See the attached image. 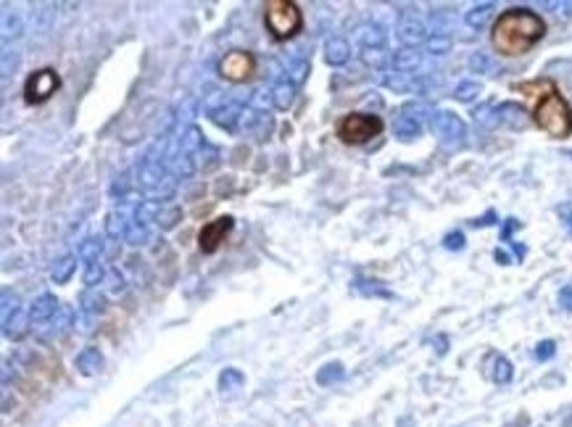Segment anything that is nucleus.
<instances>
[{
    "label": "nucleus",
    "instance_id": "obj_1",
    "mask_svg": "<svg viewBox=\"0 0 572 427\" xmlns=\"http://www.w3.org/2000/svg\"><path fill=\"white\" fill-rule=\"evenodd\" d=\"M543 34H546V21L535 11L507 8L493 24L490 42L501 56H520L530 51L535 42H541Z\"/></svg>",
    "mask_w": 572,
    "mask_h": 427
},
{
    "label": "nucleus",
    "instance_id": "obj_2",
    "mask_svg": "<svg viewBox=\"0 0 572 427\" xmlns=\"http://www.w3.org/2000/svg\"><path fill=\"white\" fill-rule=\"evenodd\" d=\"M533 122L552 137L572 135V108L562 95L557 93L554 82L546 84V90H543L541 98H538L535 111H533Z\"/></svg>",
    "mask_w": 572,
    "mask_h": 427
},
{
    "label": "nucleus",
    "instance_id": "obj_3",
    "mask_svg": "<svg viewBox=\"0 0 572 427\" xmlns=\"http://www.w3.org/2000/svg\"><path fill=\"white\" fill-rule=\"evenodd\" d=\"M174 179L177 177L172 174L167 161L158 158L153 151L143 158V164L137 169V188L148 193V196H153V198H172L174 196V185H177Z\"/></svg>",
    "mask_w": 572,
    "mask_h": 427
},
{
    "label": "nucleus",
    "instance_id": "obj_4",
    "mask_svg": "<svg viewBox=\"0 0 572 427\" xmlns=\"http://www.w3.org/2000/svg\"><path fill=\"white\" fill-rule=\"evenodd\" d=\"M264 24L274 40H288L303 27V13L293 0H269L264 6Z\"/></svg>",
    "mask_w": 572,
    "mask_h": 427
},
{
    "label": "nucleus",
    "instance_id": "obj_5",
    "mask_svg": "<svg viewBox=\"0 0 572 427\" xmlns=\"http://www.w3.org/2000/svg\"><path fill=\"white\" fill-rule=\"evenodd\" d=\"M383 132V119L377 114H364V111H354V114H345L343 119H338L335 125V135L341 137L348 146H362L369 143L372 137H377Z\"/></svg>",
    "mask_w": 572,
    "mask_h": 427
},
{
    "label": "nucleus",
    "instance_id": "obj_6",
    "mask_svg": "<svg viewBox=\"0 0 572 427\" xmlns=\"http://www.w3.org/2000/svg\"><path fill=\"white\" fill-rule=\"evenodd\" d=\"M436 111H430V106L422 103V101H409L406 106H401V111L395 116L393 132L401 143H412L414 137H419L422 127H425V119L433 116Z\"/></svg>",
    "mask_w": 572,
    "mask_h": 427
},
{
    "label": "nucleus",
    "instance_id": "obj_7",
    "mask_svg": "<svg viewBox=\"0 0 572 427\" xmlns=\"http://www.w3.org/2000/svg\"><path fill=\"white\" fill-rule=\"evenodd\" d=\"M430 127L438 135V140L446 146H462L467 140V125L454 111H436L430 116Z\"/></svg>",
    "mask_w": 572,
    "mask_h": 427
},
{
    "label": "nucleus",
    "instance_id": "obj_8",
    "mask_svg": "<svg viewBox=\"0 0 572 427\" xmlns=\"http://www.w3.org/2000/svg\"><path fill=\"white\" fill-rule=\"evenodd\" d=\"M58 84H61V79H58V74L53 72V69H40V72L30 74V79L24 84V101L32 106L45 103L58 90Z\"/></svg>",
    "mask_w": 572,
    "mask_h": 427
},
{
    "label": "nucleus",
    "instance_id": "obj_9",
    "mask_svg": "<svg viewBox=\"0 0 572 427\" xmlns=\"http://www.w3.org/2000/svg\"><path fill=\"white\" fill-rule=\"evenodd\" d=\"M256 72V58L248 51H229L219 61V74L229 82H246Z\"/></svg>",
    "mask_w": 572,
    "mask_h": 427
},
{
    "label": "nucleus",
    "instance_id": "obj_10",
    "mask_svg": "<svg viewBox=\"0 0 572 427\" xmlns=\"http://www.w3.org/2000/svg\"><path fill=\"white\" fill-rule=\"evenodd\" d=\"M395 37L404 42V48H419V45H427V40H430V27H427V21L422 16L409 11L398 21Z\"/></svg>",
    "mask_w": 572,
    "mask_h": 427
},
{
    "label": "nucleus",
    "instance_id": "obj_11",
    "mask_svg": "<svg viewBox=\"0 0 572 427\" xmlns=\"http://www.w3.org/2000/svg\"><path fill=\"white\" fill-rule=\"evenodd\" d=\"M390 66H393V74H401V77H425L427 74V58L422 51L417 48H401L390 56Z\"/></svg>",
    "mask_w": 572,
    "mask_h": 427
},
{
    "label": "nucleus",
    "instance_id": "obj_12",
    "mask_svg": "<svg viewBox=\"0 0 572 427\" xmlns=\"http://www.w3.org/2000/svg\"><path fill=\"white\" fill-rule=\"evenodd\" d=\"M232 227H235V219L232 217H217V219H211L208 224H203L201 232H198V246H201V250H203V253H214V250L222 246V240L227 238V232Z\"/></svg>",
    "mask_w": 572,
    "mask_h": 427
},
{
    "label": "nucleus",
    "instance_id": "obj_13",
    "mask_svg": "<svg viewBox=\"0 0 572 427\" xmlns=\"http://www.w3.org/2000/svg\"><path fill=\"white\" fill-rule=\"evenodd\" d=\"M208 119H211L217 127H222L224 132H238L240 119H243V106L235 103V101H227L224 106H219L217 111H211Z\"/></svg>",
    "mask_w": 572,
    "mask_h": 427
},
{
    "label": "nucleus",
    "instance_id": "obj_14",
    "mask_svg": "<svg viewBox=\"0 0 572 427\" xmlns=\"http://www.w3.org/2000/svg\"><path fill=\"white\" fill-rule=\"evenodd\" d=\"M58 309H61V301H58L56 295H51V293H42V295H37V298L32 301V306H30L32 324L37 327V324L51 322L53 317L58 314Z\"/></svg>",
    "mask_w": 572,
    "mask_h": 427
},
{
    "label": "nucleus",
    "instance_id": "obj_15",
    "mask_svg": "<svg viewBox=\"0 0 572 427\" xmlns=\"http://www.w3.org/2000/svg\"><path fill=\"white\" fill-rule=\"evenodd\" d=\"M30 330H32V317L30 312H24V309H16L8 319H3V335H6L8 340H13V343L24 340V338L30 335Z\"/></svg>",
    "mask_w": 572,
    "mask_h": 427
},
{
    "label": "nucleus",
    "instance_id": "obj_16",
    "mask_svg": "<svg viewBox=\"0 0 572 427\" xmlns=\"http://www.w3.org/2000/svg\"><path fill=\"white\" fill-rule=\"evenodd\" d=\"M74 367L80 369V375L84 377H93L101 372V367H103V354L95 348V345H87V348H82L80 354H77V359H74Z\"/></svg>",
    "mask_w": 572,
    "mask_h": 427
},
{
    "label": "nucleus",
    "instance_id": "obj_17",
    "mask_svg": "<svg viewBox=\"0 0 572 427\" xmlns=\"http://www.w3.org/2000/svg\"><path fill=\"white\" fill-rule=\"evenodd\" d=\"M351 58V42L345 37H330L324 45V61L330 66H343Z\"/></svg>",
    "mask_w": 572,
    "mask_h": 427
},
{
    "label": "nucleus",
    "instance_id": "obj_18",
    "mask_svg": "<svg viewBox=\"0 0 572 427\" xmlns=\"http://www.w3.org/2000/svg\"><path fill=\"white\" fill-rule=\"evenodd\" d=\"M499 125L509 127V129H522V127H528V111L520 103H501Z\"/></svg>",
    "mask_w": 572,
    "mask_h": 427
},
{
    "label": "nucleus",
    "instance_id": "obj_19",
    "mask_svg": "<svg viewBox=\"0 0 572 427\" xmlns=\"http://www.w3.org/2000/svg\"><path fill=\"white\" fill-rule=\"evenodd\" d=\"M129 224H132V219H127L125 211H111L108 214V219H106V235L111 240H127V232H129Z\"/></svg>",
    "mask_w": 572,
    "mask_h": 427
},
{
    "label": "nucleus",
    "instance_id": "obj_20",
    "mask_svg": "<svg viewBox=\"0 0 572 427\" xmlns=\"http://www.w3.org/2000/svg\"><path fill=\"white\" fill-rule=\"evenodd\" d=\"M493 11H496L493 3H478V6H472V8L464 13V24H467L469 30H483V27L493 19Z\"/></svg>",
    "mask_w": 572,
    "mask_h": 427
},
{
    "label": "nucleus",
    "instance_id": "obj_21",
    "mask_svg": "<svg viewBox=\"0 0 572 427\" xmlns=\"http://www.w3.org/2000/svg\"><path fill=\"white\" fill-rule=\"evenodd\" d=\"M272 101H274V108L280 111H288L295 101V84L288 82V79H280V82L272 84Z\"/></svg>",
    "mask_w": 572,
    "mask_h": 427
},
{
    "label": "nucleus",
    "instance_id": "obj_22",
    "mask_svg": "<svg viewBox=\"0 0 572 427\" xmlns=\"http://www.w3.org/2000/svg\"><path fill=\"white\" fill-rule=\"evenodd\" d=\"M103 306H106V298L98 293V288H84V291L80 293V306H77V312L98 317V314L103 312Z\"/></svg>",
    "mask_w": 572,
    "mask_h": 427
},
{
    "label": "nucleus",
    "instance_id": "obj_23",
    "mask_svg": "<svg viewBox=\"0 0 572 427\" xmlns=\"http://www.w3.org/2000/svg\"><path fill=\"white\" fill-rule=\"evenodd\" d=\"M359 42H362V48H385V30L380 27V24H362L359 27Z\"/></svg>",
    "mask_w": 572,
    "mask_h": 427
},
{
    "label": "nucleus",
    "instance_id": "obj_24",
    "mask_svg": "<svg viewBox=\"0 0 572 427\" xmlns=\"http://www.w3.org/2000/svg\"><path fill=\"white\" fill-rule=\"evenodd\" d=\"M101 253H103V240L95 238V235L84 238L82 243H80V248H77V256H80L84 264H95V261H101Z\"/></svg>",
    "mask_w": 572,
    "mask_h": 427
},
{
    "label": "nucleus",
    "instance_id": "obj_25",
    "mask_svg": "<svg viewBox=\"0 0 572 427\" xmlns=\"http://www.w3.org/2000/svg\"><path fill=\"white\" fill-rule=\"evenodd\" d=\"M74 269H77V256H63V259H58L53 264L51 280L56 282V285H63V282L72 280Z\"/></svg>",
    "mask_w": 572,
    "mask_h": 427
},
{
    "label": "nucleus",
    "instance_id": "obj_26",
    "mask_svg": "<svg viewBox=\"0 0 572 427\" xmlns=\"http://www.w3.org/2000/svg\"><path fill=\"white\" fill-rule=\"evenodd\" d=\"M161 200H143V203H137L135 209V222L137 224H146V227H151L153 222L158 219V211H161Z\"/></svg>",
    "mask_w": 572,
    "mask_h": 427
},
{
    "label": "nucleus",
    "instance_id": "obj_27",
    "mask_svg": "<svg viewBox=\"0 0 572 427\" xmlns=\"http://www.w3.org/2000/svg\"><path fill=\"white\" fill-rule=\"evenodd\" d=\"M362 61L372 69H385L390 63V56H388V48H362Z\"/></svg>",
    "mask_w": 572,
    "mask_h": 427
},
{
    "label": "nucleus",
    "instance_id": "obj_28",
    "mask_svg": "<svg viewBox=\"0 0 572 427\" xmlns=\"http://www.w3.org/2000/svg\"><path fill=\"white\" fill-rule=\"evenodd\" d=\"M354 291L362 293V295H375V298H390V295H393V293L388 291V288H383L377 280H364V277L354 280Z\"/></svg>",
    "mask_w": 572,
    "mask_h": 427
},
{
    "label": "nucleus",
    "instance_id": "obj_29",
    "mask_svg": "<svg viewBox=\"0 0 572 427\" xmlns=\"http://www.w3.org/2000/svg\"><path fill=\"white\" fill-rule=\"evenodd\" d=\"M243 383H246V377H243V372L235 369V367H227V369L219 375V388H222V393H232V390L243 388Z\"/></svg>",
    "mask_w": 572,
    "mask_h": 427
},
{
    "label": "nucleus",
    "instance_id": "obj_30",
    "mask_svg": "<svg viewBox=\"0 0 572 427\" xmlns=\"http://www.w3.org/2000/svg\"><path fill=\"white\" fill-rule=\"evenodd\" d=\"M472 116H475V122H478L480 127H496L499 125V106H493V103H483V106H478L475 111H472Z\"/></svg>",
    "mask_w": 572,
    "mask_h": 427
},
{
    "label": "nucleus",
    "instance_id": "obj_31",
    "mask_svg": "<svg viewBox=\"0 0 572 427\" xmlns=\"http://www.w3.org/2000/svg\"><path fill=\"white\" fill-rule=\"evenodd\" d=\"M179 219H182V211H179V206H174V203H164V206H161V211H158L156 224L161 229H172V227H177Z\"/></svg>",
    "mask_w": 572,
    "mask_h": 427
},
{
    "label": "nucleus",
    "instance_id": "obj_32",
    "mask_svg": "<svg viewBox=\"0 0 572 427\" xmlns=\"http://www.w3.org/2000/svg\"><path fill=\"white\" fill-rule=\"evenodd\" d=\"M451 34H440V32H430V40H427V53L430 56H446L451 51Z\"/></svg>",
    "mask_w": 572,
    "mask_h": 427
},
{
    "label": "nucleus",
    "instance_id": "obj_33",
    "mask_svg": "<svg viewBox=\"0 0 572 427\" xmlns=\"http://www.w3.org/2000/svg\"><path fill=\"white\" fill-rule=\"evenodd\" d=\"M345 375V369L341 362H330V364H324L319 372H317V383L319 385H333V383H338L341 377Z\"/></svg>",
    "mask_w": 572,
    "mask_h": 427
},
{
    "label": "nucleus",
    "instance_id": "obj_34",
    "mask_svg": "<svg viewBox=\"0 0 572 427\" xmlns=\"http://www.w3.org/2000/svg\"><path fill=\"white\" fill-rule=\"evenodd\" d=\"M248 106L253 111H259V114H267V108L274 106V101H272V87H256V90L250 93Z\"/></svg>",
    "mask_w": 572,
    "mask_h": 427
},
{
    "label": "nucleus",
    "instance_id": "obj_35",
    "mask_svg": "<svg viewBox=\"0 0 572 427\" xmlns=\"http://www.w3.org/2000/svg\"><path fill=\"white\" fill-rule=\"evenodd\" d=\"M288 82L298 84L306 79V74H309V58H303V56H298V58H293L291 63H288Z\"/></svg>",
    "mask_w": 572,
    "mask_h": 427
},
{
    "label": "nucleus",
    "instance_id": "obj_36",
    "mask_svg": "<svg viewBox=\"0 0 572 427\" xmlns=\"http://www.w3.org/2000/svg\"><path fill=\"white\" fill-rule=\"evenodd\" d=\"M19 34H21V16L6 11V13H3V42L8 45L11 37H19Z\"/></svg>",
    "mask_w": 572,
    "mask_h": 427
},
{
    "label": "nucleus",
    "instance_id": "obj_37",
    "mask_svg": "<svg viewBox=\"0 0 572 427\" xmlns=\"http://www.w3.org/2000/svg\"><path fill=\"white\" fill-rule=\"evenodd\" d=\"M82 280L87 288H98L101 282H106V269L101 261H95V264H84V272H82Z\"/></svg>",
    "mask_w": 572,
    "mask_h": 427
},
{
    "label": "nucleus",
    "instance_id": "obj_38",
    "mask_svg": "<svg viewBox=\"0 0 572 427\" xmlns=\"http://www.w3.org/2000/svg\"><path fill=\"white\" fill-rule=\"evenodd\" d=\"M490 377L499 383V385H504V383H509L511 380V364L509 359H504V356H493V369H490Z\"/></svg>",
    "mask_w": 572,
    "mask_h": 427
},
{
    "label": "nucleus",
    "instance_id": "obj_39",
    "mask_svg": "<svg viewBox=\"0 0 572 427\" xmlns=\"http://www.w3.org/2000/svg\"><path fill=\"white\" fill-rule=\"evenodd\" d=\"M151 227H146V224H137L135 219H132V224H129V232H127V243H132V246H146V243H151Z\"/></svg>",
    "mask_w": 572,
    "mask_h": 427
},
{
    "label": "nucleus",
    "instance_id": "obj_40",
    "mask_svg": "<svg viewBox=\"0 0 572 427\" xmlns=\"http://www.w3.org/2000/svg\"><path fill=\"white\" fill-rule=\"evenodd\" d=\"M480 93H483L480 82H472V79H467V82H459L457 90H454L457 101H462V103H469V101H475Z\"/></svg>",
    "mask_w": 572,
    "mask_h": 427
},
{
    "label": "nucleus",
    "instance_id": "obj_41",
    "mask_svg": "<svg viewBox=\"0 0 572 427\" xmlns=\"http://www.w3.org/2000/svg\"><path fill=\"white\" fill-rule=\"evenodd\" d=\"M469 69L478 74H493L496 72V63H493V58L490 56H485V53H472V58H469Z\"/></svg>",
    "mask_w": 572,
    "mask_h": 427
},
{
    "label": "nucleus",
    "instance_id": "obj_42",
    "mask_svg": "<svg viewBox=\"0 0 572 427\" xmlns=\"http://www.w3.org/2000/svg\"><path fill=\"white\" fill-rule=\"evenodd\" d=\"M95 322H98V317H93V314L77 312V319H74V330H77L80 335H90L95 330Z\"/></svg>",
    "mask_w": 572,
    "mask_h": 427
},
{
    "label": "nucleus",
    "instance_id": "obj_43",
    "mask_svg": "<svg viewBox=\"0 0 572 427\" xmlns=\"http://www.w3.org/2000/svg\"><path fill=\"white\" fill-rule=\"evenodd\" d=\"M16 309H19V295L11 293V288H3V319H8Z\"/></svg>",
    "mask_w": 572,
    "mask_h": 427
},
{
    "label": "nucleus",
    "instance_id": "obj_44",
    "mask_svg": "<svg viewBox=\"0 0 572 427\" xmlns=\"http://www.w3.org/2000/svg\"><path fill=\"white\" fill-rule=\"evenodd\" d=\"M443 246H446L448 250H462L464 248V235H462V232H448Z\"/></svg>",
    "mask_w": 572,
    "mask_h": 427
},
{
    "label": "nucleus",
    "instance_id": "obj_45",
    "mask_svg": "<svg viewBox=\"0 0 572 427\" xmlns=\"http://www.w3.org/2000/svg\"><path fill=\"white\" fill-rule=\"evenodd\" d=\"M106 280H108V288H111V293H122L125 291V277L119 274V272H111V274H106Z\"/></svg>",
    "mask_w": 572,
    "mask_h": 427
},
{
    "label": "nucleus",
    "instance_id": "obj_46",
    "mask_svg": "<svg viewBox=\"0 0 572 427\" xmlns=\"http://www.w3.org/2000/svg\"><path fill=\"white\" fill-rule=\"evenodd\" d=\"M554 340H543V343H538V348H535V356L541 359V362H546V359H552L554 356Z\"/></svg>",
    "mask_w": 572,
    "mask_h": 427
},
{
    "label": "nucleus",
    "instance_id": "obj_47",
    "mask_svg": "<svg viewBox=\"0 0 572 427\" xmlns=\"http://www.w3.org/2000/svg\"><path fill=\"white\" fill-rule=\"evenodd\" d=\"M559 306L564 312H572V288H562L559 291Z\"/></svg>",
    "mask_w": 572,
    "mask_h": 427
},
{
    "label": "nucleus",
    "instance_id": "obj_48",
    "mask_svg": "<svg viewBox=\"0 0 572 427\" xmlns=\"http://www.w3.org/2000/svg\"><path fill=\"white\" fill-rule=\"evenodd\" d=\"M517 227H520V222H517V219H507V227H504V232H501V238L509 240V238H511V232H514Z\"/></svg>",
    "mask_w": 572,
    "mask_h": 427
},
{
    "label": "nucleus",
    "instance_id": "obj_49",
    "mask_svg": "<svg viewBox=\"0 0 572 427\" xmlns=\"http://www.w3.org/2000/svg\"><path fill=\"white\" fill-rule=\"evenodd\" d=\"M488 224H496V214L493 211H488L483 219H475V227H488Z\"/></svg>",
    "mask_w": 572,
    "mask_h": 427
},
{
    "label": "nucleus",
    "instance_id": "obj_50",
    "mask_svg": "<svg viewBox=\"0 0 572 427\" xmlns=\"http://www.w3.org/2000/svg\"><path fill=\"white\" fill-rule=\"evenodd\" d=\"M559 217H562V222L570 227V232H572V209L570 206H559Z\"/></svg>",
    "mask_w": 572,
    "mask_h": 427
},
{
    "label": "nucleus",
    "instance_id": "obj_51",
    "mask_svg": "<svg viewBox=\"0 0 572 427\" xmlns=\"http://www.w3.org/2000/svg\"><path fill=\"white\" fill-rule=\"evenodd\" d=\"M493 256H496V261H499V264H511V256L507 253V250L496 248V253H493Z\"/></svg>",
    "mask_w": 572,
    "mask_h": 427
},
{
    "label": "nucleus",
    "instance_id": "obj_52",
    "mask_svg": "<svg viewBox=\"0 0 572 427\" xmlns=\"http://www.w3.org/2000/svg\"><path fill=\"white\" fill-rule=\"evenodd\" d=\"M436 343H438V354H446V338H443V335H440V338H436Z\"/></svg>",
    "mask_w": 572,
    "mask_h": 427
},
{
    "label": "nucleus",
    "instance_id": "obj_53",
    "mask_svg": "<svg viewBox=\"0 0 572 427\" xmlns=\"http://www.w3.org/2000/svg\"><path fill=\"white\" fill-rule=\"evenodd\" d=\"M507 427H522V422H511V425H507Z\"/></svg>",
    "mask_w": 572,
    "mask_h": 427
},
{
    "label": "nucleus",
    "instance_id": "obj_54",
    "mask_svg": "<svg viewBox=\"0 0 572 427\" xmlns=\"http://www.w3.org/2000/svg\"><path fill=\"white\" fill-rule=\"evenodd\" d=\"M570 156H572V151H570Z\"/></svg>",
    "mask_w": 572,
    "mask_h": 427
}]
</instances>
